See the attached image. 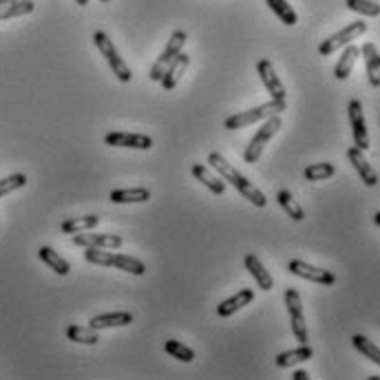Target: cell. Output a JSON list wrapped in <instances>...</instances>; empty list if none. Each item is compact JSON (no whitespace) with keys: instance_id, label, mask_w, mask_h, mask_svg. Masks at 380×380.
Listing matches in <instances>:
<instances>
[{"instance_id":"cell-1","label":"cell","mask_w":380,"mask_h":380,"mask_svg":"<svg viewBox=\"0 0 380 380\" xmlns=\"http://www.w3.org/2000/svg\"><path fill=\"white\" fill-rule=\"evenodd\" d=\"M208 164L215 168V171L219 173V177H221L223 181H230L232 188L241 192L250 204H255L257 208H265V206H267V197H265L255 184H252V181H248L246 175L239 173L232 164H228L223 155L210 153V155H208Z\"/></svg>"},{"instance_id":"cell-2","label":"cell","mask_w":380,"mask_h":380,"mask_svg":"<svg viewBox=\"0 0 380 380\" xmlns=\"http://www.w3.org/2000/svg\"><path fill=\"white\" fill-rule=\"evenodd\" d=\"M286 108H288V100H270V102H265V104H261V106H257V108L241 111V113L228 118L226 122H223V129H228V131L246 129V126L255 124V122H261V120L270 118V115L283 113Z\"/></svg>"},{"instance_id":"cell-3","label":"cell","mask_w":380,"mask_h":380,"mask_svg":"<svg viewBox=\"0 0 380 380\" xmlns=\"http://www.w3.org/2000/svg\"><path fill=\"white\" fill-rule=\"evenodd\" d=\"M93 42H95L97 51L102 53V58L106 60V64L111 66L113 76L120 82H131L133 80V71H131V66L120 58V53H118V49L113 45V40H111L104 31H95L93 34Z\"/></svg>"},{"instance_id":"cell-4","label":"cell","mask_w":380,"mask_h":380,"mask_svg":"<svg viewBox=\"0 0 380 380\" xmlns=\"http://www.w3.org/2000/svg\"><path fill=\"white\" fill-rule=\"evenodd\" d=\"M281 115H270V118H265V122L261 124V129L255 133V137L250 139V144L244 153V160L246 164H255L259 157H261V153L265 148V144L270 142V139L276 135V131L281 129Z\"/></svg>"},{"instance_id":"cell-5","label":"cell","mask_w":380,"mask_h":380,"mask_svg":"<svg viewBox=\"0 0 380 380\" xmlns=\"http://www.w3.org/2000/svg\"><path fill=\"white\" fill-rule=\"evenodd\" d=\"M186 40H188L186 31H175V34L171 36V40L166 42V49L160 53V58L155 60V64L150 66L148 78H150L153 82H160V80H162V76H164V71L168 69V64H171L181 51H184Z\"/></svg>"},{"instance_id":"cell-6","label":"cell","mask_w":380,"mask_h":380,"mask_svg":"<svg viewBox=\"0 0 380 380\" xmlns=\"http://www.w3.org/2000/svg\"><path fill=\"white\" fill-rule=\"evenodd\" d=\"M286 305H288V312H290V325H292V334L301 345H307V323H305V314H303V301H301V294L288 288L286 290Z\"/></svg>"},{"instance_id":"cell-7","label":"cell","mask_w":380,"mask_h":380,"mask_svg":"<svg viewBox=\"0 0 380 380\" xmlns=\"http://www.w3.org/2000/svg\"><path fill=\"white\" fill-rule=\"evenodd\" d=\"M365 31H367V22H363V20H358V22H351V24H347L343 31H339V34H334L332 38H328L325 42H321V47H318V53L321 55H332L334 51H339V49H343V47H347L351 40H356V38H360Z\"/></svg>"},{"instance_id":"cell-8","label":"cell","mask_w":380,"mask_h":380,"mask_svg":"<svg viewBox=\"0 0 380 380\" xmlns=\"http://www.w3.org/2000/svg\"><path fill=\"white\" fill-rule=\"evenodd\" d=\"M347 115H349V124H351V135H354V146L360 148V150H367L372 144H370L367 122H365V113H363L360 100H351L349 102Z\"/></svg>"},{"instance_id":"cell-9","label":"cell","mask_w":380,"mask_h":380,"mask_svg":"<svg viewBox=\"0 0 380 380\" xmlns=\"http://www.w3.org/2000/svg\"><path fill=\"white\" fill-rule=\"evenodd\" d=\"M288 270L294 276H301V279L312 281V283H318V286H334L336 283V276L330 270H323V267L309 265V263H305L301 259H292L288 263Z\"/></svg>"},{"instance_id":"cell-10","label":"cell","mask_w":380,"mask_h":380,"mask_svg":"<svg viewBox=\"0 0 380 380\" xmlns=\"http://www.w3.org/2000/svg\"><path fill=\"white\" fill-rule=\"evenodd\" d=\"M71 241L80 248H104V250H115L122 246V237L118 234H106V232H89V230H84V232H76L71 237Z\"/></svg>"},{"instance_id":"cell-11","label":"cell","mask_w":380,"mask_h":380,"mask_svg":"<svg viewBox=\"0 0 380 380\" xmlns=\"http://www.w3.org/2000/svg\"><path fill=\"white\" fill-rule=\"evenodd\" d=\"M257 71H259V78H261V82H263L265 91L270 93L272 100H286V97H288V91H286V87H283V82L279 80V76H276V71H274L272 62L267 60V58L259 60Z\"/></svg>"},{"instance_id":"cell-12","label":"cell","mask_w":380,"mask_h":380,"mask_svg":"<svg viewBox=\"0 0 380 380\" xmlns=\"http://www.w3.org/2000/svg\"><path fill=\"white\" fill-rule=\"evenodd\" d=\"M106 146H118V148H135V150H148L153 148V137L144 135V133H108L104 137Z\"/></svg>"},{"instance_id":"cell-13","label":"cell","mask_w":380,"mask_h":380,"mask_svg":"<svg viewBox=\"0 0 380 380\" xmlns=\"http://www.w3.org/2000/svg\"><path fill=\"white\" fill-rule=\"evenodd\" d=\"M347 157H349L351 166L356 168V173L360 175V181H365L367 186H376V184H378V175H376V171H374V166L367 162V157H365V150L351 146V148L347 150Z\"/></svg>"},{"instance_id":"cell-14","label":"cell","mask_w":380,"mask_h":380,"mask_svg":"<svg viewBox=\"0 0 380 380\" xmlns=\"http://www.w3.org/2000/svg\"><path fill=\"white\" fill-rule=\"evenodd\" d=\"M188 64H190V55H186V53H179L177 58L168 64V69L164 71V76H162V87L166 89V91H173L177 84H179V80H181V76L186 73V69H188Z\"/></svg>"},{"instance_id":"cell-15","label":"cell","mask_w":380,"mask_h":380,"mask_svg":"<svg viewBox=\"0 0 380 380\" xmlns=\"http://www.w3.org/2000/svg\"><path fill=\"white\" fill-rule=\"evenodd\" d=\"M252 301H255V290H239L234 297H230V299H226L223 303H219V307H217V314L221 316V318H228V316H232L234 312H239L241 307H246V305H250Z\"/></svg>"},{"instance_id":"cell-16","label":"cell","mask_w":380,"mask_h":380,"mask_svg":"<svg viewBox=\"0 0 380 380\" xmlns=\"http://www.w3.org/2000/svg\"><path fill=\"white\" fill-rule=\"evenodd\" d=\"M360 53H363V58H365V69H367L370 84H372L374 89H378L380 87V53H378L374 42H365Z\"/></svg>"},{"instance_id":"cell-17","label":"cell","mask_w":380,"mask_h":380,"mask_svg":"<svg viewBox=\"0 0 380 380\" xmlns=\"http://www.w3.org/2000/svg\"><path fill=\"white\" fill-rule=\"evenodd\" d=\"M133 323L131 312H113V314H100L89 321V328L93 330H111V328H126Z\"/></svg>"},{"instance_id":"cell-18","label":"cell","mask_w":380,"mask_h":380,"mask_svg":"<svg viewBox=\"0 0 380 380\" xmlns=\"http://www.w3.org/2000/svg\"><path fill=\"white\" fill-rule=\"evenodd\" d=\"M246 267H248V272L255 276V281H257V286L263 290V292H270L272 288H274V281H272V274L265 270V265L259 261V257L257 255H246Z\"/></svg>"},{"instance_id":"cell-19","label":"cell","mask_w":380,"mask_h":380,"mask_svg":"<svg viewBox=\"0 0 380 380\" xmlns=\"http://www.w3.org/2000/svg\"><path fill=\"white\" fill-rule=\"evenodd\" d=\"M358 55H360V49L349 42L347 49L343 51V55H341L339 62H336V66H334V78L336 80H347L349 73H351V69H354V64L358 60Z\"/></svg>"},{"instance_id":"cell-20","label":"cell","mask_w":380,"mask_h":380,"mask_svg":"<svg viewBox=\"0 0 380 380\" xmlns=\"http://www.w3.org/2000/svg\"><path fill=\"white\" fill-rule=\"evenodd\" d=\"M108 199L113 204H144L150 199V190L148 188H120V190H111Z\"/></svg>"},{"instance_id":"cell-21","label":"cell","mask_w":380,"mask_h":380,"mask_svg":"<svg viewBox=\"0 0 380 380\" xmlns=\"http://www.w3.org/2000/svg\"><path fill=\"white\" fill-rule=\"evenodd\" d=\"M38 259L45 263V265H49L51 270L55 272V274H60V276H66L69 272H71V265H69L58 252H55L53 248H49V246H42L40 250H38Z\"/></svg>"},{"instance_id":"cell-22","label":"cell","mask_w":380,"mask_h":380,"mask_svg":"<svg viewBox=\"0 0 380 380\" xmlns=\"http://www.w3.org/2000/svg\"><path fill=\"white\" fill-rule=\"evenodd\" d=\"M192 175L199 179L202 184H204L210 192H213V195H223V190H226V184H223V179H221V177H215L204 164H192Z\"/></svg>"},{"instance_id":"cell-23","label":"cell","mask_w":380,"mask_h":380,"mask_svg":"<svg viewBox=\"0 0 380 380\" xmlns=\"http://www.w3.org/2000/svg\"><path fill=\"white\" fill-rule=\"evenodd\" d=\"M312 358V349L309 345H299L297 349H290V351H281L276 356V367H292V365H299Z\"/></svg>"},{"instance_id":"cell-24","label":"cell","mask_w":380,"mask_h":380,"mask_svg":"<svg viewBox=\"0 0 380 380\" xmlns=\"http://www.w3.org/2000/svg\"><path fill=\"white\" fill-rule=\"evenodd\" d=\"M97 223H100V217L97 215H84V217H71L62 221L60 230L64 234H76V232H84V230H93Z\"/></svg>"},{"instance_id":"cell-25","label":"cell","mask_w":380,"mask_h":380,"mask_svg":"<svg viewBox=\"0 0 380 380\" xmlns=\"http://www.w3.org/2000/svg\"><path fill=\"white\" fill-rule=\"evenodd\" d=\"M36 9L34 0H11V3L0 5V20H9V18H20L31 13Z\"/></svg>"},{"instance_id":"cell-26","label":"cell","mask_w":380,"mask_h":380,"mask_svg":"<svg viewBox=\"0 0 380 380\" xmlns=\"http://www.w3.org/2000/svg\"><path fill=\"white\" fill-rule=\"evenodd\" d=\"M66 339L80 343V345H97L100 343V336H97V330L93 328H84V325H69L66 328Z\"/></svg>"},{"instance_id":"cell-27","label":"cell","mask_w":380,"mask_h":380,"mask_svg":"<svg viewBox=\"0 0 380 380\" xmlns=\"http://www.w3.org/2000/svg\"><path fill=\"white\" fill-rule=\"evenodd\" d=\"M265 5L272 9V13H276L279 20L288 24V27H294L299 22V16L297 11L292 9V5L288 3V0H265Z\"/></svg>"},{"instance_id":"cell-28","label":"cell","mask_w":380,"mask_h":380,"mask_svg":"<svg viewBox=\"0 0 380 380\" xmlns=\"http://www.w3.org/2000/svg\"><path fill=\"white\" fill-rule=\"evenodd\" d=\"M111 265L118 267V270H124V272H131L135 276H142L146 272V265L144 261H139L135 257H129V255H113V261Z\"/></svg>"},{"instance_id":"cell-29","label":"cell","mask_w":380,"mask_h":380,"mask_svg":"<svg viewBox=\"0 0 380 380\" xmlns=\"http://www.w3.org/2000/svg\"><path fill=\"white\" fill-rule=\"evenodd\" d=\"M276 202H279V206L283 208L294 221H303V217H305L303 208L297 204V199H294L290 190H279V192H276Z\"/></svg>"},{"instance_id":"cell-30","label":"cell","mask_w":380,"mask_h":380,"mask_svg":"<svg viewBox=\"0 0 380 380\" xmlns=\"http://www.w3.org/2000/svg\"><path fill=\"white\" fill-rule=\"evenodd\" d=\"M351 343H354V347L360 351V354L365 356V358H370L372 363H380V349H378V345L376 343H372L367 336H360V334H354L351 336Z\"/></svg>"},{"instance_id":"cell-31","label":"cell","mask_w":380,"mask_h":380,"mask_svg":"<svg viewBox=\"0 0 380 380\" xmlns=\"http://www.w3.org/2000/svg\"><path fill=\"white\" fill-rule=\"evenodd\" d=\"M305 179L307 181H323V179H330L336 175V166L330 162H323V164H312L305 168Z\"/></svg>"},{"instance_id":"cell-32","label":"cell","mask_w":380,"mask_h":380,"mask_svg":"<svg viewBox=\"0 0 380 380\" xmlns=\"http://www.w3.org/2000/svg\"><path fill=\"white\" fill-rule=\"evenodd\" d=\"M164 349H166V354H171L173 358H177V360H181V363H192V360H195V351H192L190 347H186L181 341H175V339L166 341V343H164Z\"/></svg>"},{"instance_id":"cell-33","label":"cell","mask_w":380,"mask_h":380,"mask_svg":"<svg viewBox=\"0 0 380 380\" xmlns=\"http://www.w3.org/2000/svg\"><path fill=\"white\" fill-rule=\"evenodd\" d=\"M345 5L349 11H356L360 16H367V18H376L380 13V5L374 3V0H345Z\"/></svg>"},{"instance_id":"cell-34","label":"cell","mask_w":380,"mask_h":380,"mask_svg":"<svg viewBox=\"0 0 380 380\" xmlns=\"http://www.w3.org/2000/svg\"><path fill=\"white\" fill-rule=\"evenodd\" d=\"M84 259L93 265H104L111 267V261H113V252H106L104 248H84Z\"/></svg>"},{"instance_id":"cell-35","label":"cell","mask_w":380,"mask_h":380,"mask_svg":"<svg viewBox=\"0 0 380 380\" xmlns=\"http://www.w3.org/2000/svg\"><path fill=\"white\" fill-rule=\"evenodd\" d=\"M27 186V175L22 173H13L5 179H0V197H5L13 190H18V188H24Z\"/></svg>"},{"instance_id":"cell-36","label":"cell","mask_w":380,"mask_h":380,"mask_svg":"<svg viewBox=\"0 0 380 380\" xmlns=\"http://www.w3.org/2000/svg\"><path fill=\"white\" fill-rule=\"evenodd\" d=\"M292 378H294V380H307V378H309V374H307V372H303V370H297V372L292 374Z\"/></svg>"},{"instance_id":"cell-37","label":"cell","mask_w":380,"mask_h":380,"mask_svg":"<svg viewBox=\"0 0 380 380\" xmlns=\"http://www.w3.org/2000/svg\"><path fill=\"white\" fill-rule=\"evenodd\" d=\"M76 3H78L80 7H87V5H89V0H76Z\"/></svg>"},{"instance_id":"cell-38","label":"cell","mask_w":380,"mask_h":380,"mask_svg":"<svg viewBox=\"0 0 380 380\" xmlns=\"http://www.w3.org/2000/svg\"><path fill=\"white\" fill-rule=\"evenodd\" d=\"M374 223H376V226H380V213L374 215Z\"/></svg>"},{"instance_id":"cell-39","label":"cell","mask_w":380,"mask_h":380,"mask_svg":"<svg viewBox=\"0 0 380 380\" xmlns=\"http://www.w3.org/2000/svg\"><path fill=\"white\" fill-rule=\"evenodd\" d=\"M5 3H11V0H0V5H5Z\"/></svg>"},{"instance_id":"cell-40","label":"cell","mask_w":380,"mask_h":380,"mask_svg":"<svg viewBox=\"0 0 380 380\" xmlns=\"http://www.w3.org/2000/svg\"><path fill=\"white\" fill-rule=\"evenodd\" d=\"M100 3H111V0H100Z\"/></svg>"}]
</instances>
